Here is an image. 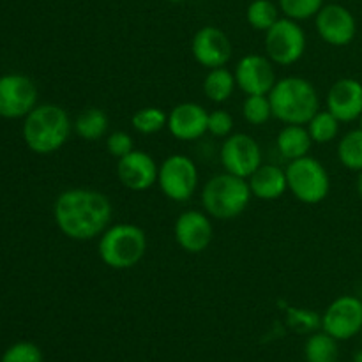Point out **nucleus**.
<instances>
[{
  "instance_id": "f257e3e1",
  "label": "nucleus",
  "mask_w": 362,
  "mask_h": 362,
  "mask_svg": "<svg viewBox=\"0 0 362 362\" xmlns=\"http://www.w3.org/2000/svg\"><path fill=\"white\" fill-rule=\"evenodd\" d=\"M113 205L105 193L90 187L62 191L53 204V218L71 240H94L112 223Z\"/></svg>"
},
{
  "instance_id": "473e14b6",
  "label": "nucleus",
  "mask_w": 362,
  "mask_h": 362,
  "mask_svg": "<svg viewBox=\"0 0 362 362\" xmlns=\"http://www.w3.org/2000/svg\"><path fill=\"white\" fill-rule=\"evenodd\" d=\"M106 151H108L110 156L119 161L120 158L127 156L129 152L134 151V141L133 136L126 131H113L106 136Z\"/></svg>"
},
{
  "instance_id": "ddd939ff",
  "label": "nucleus",
  "mask_w": 362,
  "mask_h": 362,
  "mask_svg": "<svg viewBox=\"0 0 362 362\" xmlns=\"http://www.w3.org/2000/svg\"><path fill=\"white\" fill-rule=\"evenodd\" d=\"M173 237L179 247L186 253H204L212 243L214 226L211 216L202 211H186L179 214L173 225Z\"/></svg>"
},
{
  "instance_id": "dca6fc26",
  "label": "nucleus",
  "mask_w": 362,
  "mask_h": 362,
  "mask_svg": "<svg viewBox=\"0 0 362 362\" xmlns=\"http://www.w3.org/2000/svg\"><path fill=\"white\" fill-rule=\"evenodd\" d=\"M159 165L148 152L136 151L117 161V177L120 184L129 191H147L158 184Z\"/></svg>"
},
{
  "instance_id": "e433bc0d",
  "label": "nucleus",
  "mask_w": 362,
  "mask_h": 362,
  "mask_svg": "<svg viewBox=\"0 0 362 362\" xmlns=\"http://www.w3.org/2000/svg\"><path fill=\"white\" fill-rule=\"evenodd\" d=\"M357 122H359V127L362 129V113L359 115V119H357Z\"/></svg>"
},
{
  "instance_id": "c756f323",
  "label": "nucleus",
  "mask_w": 362,
  "mask_h": 362,
  "mask_svg": "<svg viewBox=\"0 0 362 362\" xmlns=\"http://www.w3.org/2000/svg\"><path fill=\"white\" fill-rule=\"evenodd\" d=\"M2 362H42V354L39 346L34 343L20 341L16 345L9 346L4 357L0 359Z\"/></svg>"
},
{
  "instance_id": "aec40b11",
  "label": "nucleus",
  "mask_w": 362,
  "mask_h": 362,
  "mask_svg": "<svg viewBox=\"0 0 362 362\" xmlns=\"http://www.w3.org/2000/svg\"><path fill=\"white\" fill-rule=\"evenodd\" d=\"M276 145L278 151L286 161H293V159L304 158L310 154L311 147H313V140L310 136V131L306 126H299V124H285L281 131L276 138Z\"/></svg>"
},
{
  "instance_id": "5701e85b",
  "label": "nucleus",
  "mask_w": 362,
  "mask_h": 362,
  "mask_svg": "<svg viewBox=\"0 0 362 362\" xmlns=\"http://www.w3.org/2000/svg\"><path fill=\"white\" fill-rule=\"evenodd\" d=\"M304 356L308 362H338V339L325 331L315 332L304 345Z\"/></svg>"
},
{
  "instance_id": "c9c22d12",
  "label": "nucleus",
  "mask_w": 362,
  "mask_h": 362,
  "mask_svg": "<svg viewBox=\"0 0 362 362\" xmlns=\"http://www.w3.org/2000/svg\"><path fill=\"white\" fill-rule=\"evenodd\" d=\"M166 2H172V4H180V2H184V0H166Z\"/></svg>"
},
{
  "instance_id": "a878e982",
  "label": "nucleus",
  "mask_w": 362,
  "mask_h": 362,
  "mask_svg": "<svg viewBox=\"0 0 362 362\" xmlns=\"http://www.w3.org/2000/svg\"><path fill=\"white\" fill-rule=\"evenodd\" d=\"M279 20V6L271 0H253L246 9V21L251 28L267 32Z\"/></svg>"
},
{
  "instance_id": "72a5a7b5",
  "label": "nucleus",
  "mask_w": 362,
  "mask_h": 362,
  "mask_svg": "<svg viewBox=\"0 0 362 362\" xmlns=\"http://www.w3.org/2000/svg\"><path fill=\"white\" fill-rule=\"evenodd\" d=\"M356 187H357V194H359V198L362 200V170L359 173H357V182H356Z\"/></svg>"
},
{
  "instance_id": "2f4dec72",
  "label": "nucleus",
  "mask_w": 362,
  "mask_h": 362,
  "mask_svg": "<svg viewBox=\"0 0 362 362\" xmlns=\"http://www.w3.org/2000/svg\"><path fill=\"white\" fill-rule=\"evenodd\" d=\"M288 324L297 332H313L318 327H322V317L315 311L290 310Z\"/></svg>"
},
{
  "instance_id": "4468645a",
  "label": "nucleus",
  "mask_w": 362,
  "mask_h": 362,
  "mask_svg": "<svg viewBox=\"0 0 362 362\" xmlns=\"http://www.w3.org/2000/svg\"><path fill=\"white\" fill-rule=\"evenodd\" d=\"M191 53L202 67L216 69V67H225L230 62L233 48L228 35L221 28L207 25L193 35Z\"/></svg>"
},
{
  "instance_id": "cd10ccee",
  "label": "nucleus",
  "mask_w": 362,
  "mask_h": 362,
  "mask_svg": "<svg viewBox=\"0 0 362 362\" xmlns=\"http://www.w3.org/2000/svg\"><path fill=\"white\" fill-rule=\"evenodd\" d=\"M243 117L247 124L262 126L272 117V106L269 94L246 95L243 103Z\"/></svg>"
},
{
  "instance_id": "9d476101",
  "label": "nucleus",
  "mask_w": 362,
  "mask_h": 362,
  "mask_svg": "<svg viewBox=\"0 0 362 362\" xmlns=\"http://www.w3.org/2000/svg\"><path fill=\"white\" fill-rule=\"evenodd\" d=\"M322 329L338 341L354 338L362 331V300L359 296H341L322 315Z\"/></svg>"
},
{
  "instance_id": "f8f14e48",
  "label": "nucleus",
  "mask_w": 362,
  "mask_h": 362,
  "mask_svg": "<svg viewBox=\"0 0 362 362\" xmlns=\"http://www.w3.org/2000/svg\"><path fill=\"white\" fill-rule=\"evenodd\" d=\"M315 27L322 41L336 48L349 46L357 34L356 16L341 4H325L315 16Z\"/></svg>"
},
{
  "instance_id": "f03ea898",
  "label": "nucleus",
  "mask_w": 362,
  "mask_h": 362,
  "mask_svg": "<svg viewBox=\"0 0 362 362\" xmlns=\"http://www.w3.org/2000/svg\"><path fill=\"white\" fill-rule=\"evenodd\" d=\"M73 120L59 105H37L23 122V140L32 152L41 156L60 151L69 140Z\"/></svg>"
},
{
  "instance_id": "4c0bfd02",
  "label": "nucleus",
  "mask_w": 362,
  "mask_h": 362,
  "mask_svg": "<svg viewBox=\"0 0 362 362\" xmlns=\"http://www.w3.org/2000/svg\"><path fill=\"white\" fill-rule=\"evenodd\" d=\"M359 299L362 300V286H361V290H359Z\"/></svg>"
},
{
  "instance_id": "9b49d317",
  "label": "nucleus",
  "mask_w": 362,
  "mask_h": 362,
  "mask_svg": "<svg viewBox=\"0 0 362 362\" xmlns=\"http://www.w3.org/2000/svg\"><path fill=\"white\" fill-rule=\"evenodd\" d=\"M37 106V87L25 74L0 76V117L20 119Z\"/></svg>"
},
{
  "instance_id": "1a4fd4ad",
  "label": "nucleus",
  "mask_w": 362,
  "mask_h": 362,
  "mask_svg": "<svg viewBox=\"0 0 362 362\" xmlns=\"http://www.w3.org/2000/svg\"><path fill=\"white\" fill-rule=\"evenodd\" d=\"M219 159L225 172L243 179H250L264 165L260 145L247 133H232L226 136L219 151Z\"/></svg>"
},
{
  "instance_id": "2eb2a0df",
  "label": "nucleus",
  "mask_w": 362,
  "mask_h": 362,
  "mask_svg": "<svg viewBox=\"0 0 362 362\" xmlns=\"http://www.w3.org/2000/svg\"><path fill=\"white\" fill-rule=\"evenodd\" d=\"M233 74H235L237 87L246 95L269 94L278 81L274 66L269 57L258 55V53L243 57L237 62Z\"/></svg>"
},
{
  "instance_id": "f3484780",
  "label": "nucleus",
  "mask_w": 362,
  "mask_h": 362,
  "mask_svg": "<svg viewBox=\"0 0 362 362\" xmlns=\"http://www.w3.org/2000/svg\"><path fill=\"white\" fill-rule=\"evenodd\" d=\"M325 108L341 124L354 122L362 113V83L356 78L334 81L325 95Z\"/></svg>"
},
{
  "instance_id": "0eeeda50",
  "label": "nucleus",
  "mask_w": 362,
  "mask_h": 362,
  "mask_svg": "<svg viewBox=\"0 0 362 362\" xmlns=\"http://www.w3.org/2000/svg\"><path fill=\"white\" fill-rule=\"evenodd\" d=\"M265 55L276 66H292L303 59L306 52V34L299 21L279 18L265 32Z\"/></svg>"
},
{
  "instance_id": "412c9836",
  "label": "nucleus",
  "mask_w": 362,
  "mask_h": 362,
  "mask_svg": "<svg viewBox=\"0 0 362 362\" xmlns=\"http://www.w3.org/2000/svg\"><path fill=\"white\" fill-rule=\"evenodd\" d=\"M73 129L81 140L98 141L108 136L110 119L105 110L90 106V108H85L83 112L78 113L76 120L73 122Z\"/></svg>"
},
{
  "instance_id": "6ab92c4d",
  "label": "nucleus",
  "mask_w": 362,
  "mask_h": 362,
  "mask_svg": "<svg viewBox=\"0 0 362 362\" xmlns=\"http://www.w3.org/2000/svg\"><path fill=\"white\" fill-rule=\"evenodd\" d=\"M253 198L264 202H274L288 191L285 168L276 165H262L253 175L247 179Z\"/></svg>"
},
{
  "instance_id": "58836bf2",
  "label": "nucleus",
  "mask_w": 362,
  "mask_h": 362,
  "mask_svg": "<svg viewBox=\"0 0 362 362\" xmlns=\"http://www.w3.org/2000/svg\"><path fill=\"white\" fill-rule=\"evenodd\" d=\"M361 334H362V331H361Z\"/></svg>"
},
{
  "instance_id": "20e7f679",
  "label": "nucleus",
  "mask_w": 362,
  "mask_h": 362,
  "mask_svg": "<svg viewBox=\"0 0 362 362\" xmlns=\"http://www.w3.org/2000/svg\"><path fill=\"white\" fill-rule=\"evenodd\" d=\"M147 253V235L134 223H115L99 235L98 255L103 264L115 271L133 269Z\"/></svg>"
},
{
  "instance_id": "b1692460",
  "label": "nucleus",
  "mask_w": 362,
  "mask_h": 362,
  "mask_svg": "<svg viewBox=\"0 0 362 362\" xmlns=\"http://www.w3.org/2000/svg\"><path fill=\"white\" fill-rule=\"evenodd\" d=\"M339 120L325 110H318L313 115V119L306 124L308 131H310V136L313 140V144H331L338 138L339 134Z\"/></svg>"
},
{
  "instance_id": "f704fd0d",
  "label": "nucleus",
  "mask_w": 362,
  "mask_h": 362,
  "mask_svg": "<svg viewBox=\"0 0 362 362\" xmlns=\"http://www.w3.org/2000/svg\"><path fill=\"white\" fill-rule=\"evenodd\" d=\"M354 362H362V350H359V352L354 356Z\"/></svg>"
},
{
  "instance_id": "423d86ee",
  "label": "nucleus",
  "mask_w": 362,
  "mask_h": 362,
  "mask_svg": "<svg viewBox=\"0 0 362 362\" xmlns=\"http://www.w3.org/2000/svg\"><path fill=\"white\" fill-rule=\"evenodd\" d=\"M288 191L306 205H317L331 193V177L327 168L313 156L288 161L285 168Z\"/></svg>"
},
{
  "instance_id": "39448f33",
  "label": "nucleus",
  "mask_w": 362,
  "mask_h": 362,
  "mask_svg": "<svg viewBox=\"0 0 362 362\" xmlns=\"http://www.w3.org/2000/svg\"><path fill=\"white\" fill-rule=\"evenodd\" d=\"M253 194L247 179L223 172L205 182L202 189V207L211 218L226 221L243 214Z\"/></svg>"
},
{
  "instance_id": "393cba45",
  "label": "nucleus",
  "mask_w": 362,
  "mask_h": 362,
  "mask_svg": "<svg viewBox=\"0 0 362 362\" xmlns=\"http://www.w3.org/2000/svg\"><path fill=\"white\" fill-rule=\"evenodd\" d=\"M338 159L346 170L359 173L362 170V129L349 131L338 144Z\"/></svg>"
},
{
  "instance_id": "bb28decb",
  "label": "nucleus",
  "mask_w": 362,
  "mask_h": 362,
  "mask_svg": "<svg viewBox=\"0 0 362 362\" xmlns=\"http://www.w3.org/2000/svg\"><path fill=\"white\" fill-rule=\"evenodd\" d=\"M168 124V113L158 106H145V108L138 110L131 119V126L136 133L145 134H156L163 131Z\"/></svg>"
},
{
  "instance_id": "4be33fe9",
  "label": "nucleus",
  "mask_w": 362,
  "mask_h": 362,
  "mask_svg": "<svg viewBox=\"0 0 362 362\" xmlns=\"http://www.w3.org/2000/svg\"><path fill=\"white\" fill-rule=\"evenodd\" d=\"M237 88L235 74L228 71L226 67H216L209 69V73L204 78V94L209 101L221 105L226 103L233 95Z\"/></svg>"
},
{
  "instance_id": "6e6552de",
  "label": "nucleus",
  "mask_w": 362,
  "mask_h": 362,
  "mask_svg": "<svg viewBox=\"0 0 362 362\" xmlns=\"http://www.w3.org/2000/svg\"><path fill=\"white\" fill-rule=\"evenodd\" d=\"M198 180H200V173H198L197 165L187 156H168L159 165L158 186L168 200L179 202V204L191 200L197 193Z\"/></svg>"
},
{
  "instance_id": "ea45409f",
  "label": "nucleus",
  "mask_w": 362,
  "mask_h": 362,
  "mask_svg": "<svg viewBox=\"0 0 362 362\" xmlns=\"http://www.w3.org/2000/svg\"><path fill=\"white\" fill-rule=\"evenodd\" d=\"M0 362H2V361H0Z\"/></svg>"
},
{
  "instance_id": "7c9ffc66",
  "label": "nucleus",
  "mask_w": 362,
  "mask_h": 362,
  "mask_svg": "<svg viewBox=\"0 0 362 362\" xmlns=\"http://www.w3.org/2000/svg\"><path fill=\"white\" fill-rule=\"evenodd\" d=\"M233 117L226 110H212L209 112L207 120V133H211L216 138H226L232 134L233 131Z\"/></svg>"
},
{
  "instance_id": "a211bd4d",
  "label": "nucleus",
  "mask_w": 362,
  "mask_h": 362,
  "mask_svg": "<svg viewBox=\"0 0 362 362\" xmlns=\"http://www.w3.org/2000/svg\"><path fill=\"white\" fill-rule=\"evenodd\" d=\"M209 112L198 103H179L168 113L170 134L179 141H194L207 133Z\"/></svg>"
},
{
  "instance_id": "7ed1b4c3",
  "label": "nucleus",
  "mask_w": 362,
  "mask_h": 362,
  "mask_svg": "<svg viewBox=\"0 0 362 362\" xmlns=\"http://www.w3.org/2000/svg\"><path fill=\"white\" fill-rule=\"evenodd\" d=\"M272 117L283 124L306 126L320 110V95L310 80L303 76L279 78L269 92Z\"/></svg>"
},
{
  "instance_id": "c85d7f7f",
  "label": "nucleus",
  "mask_w": 362,
  "mask_h": 362,
  "mask_svg": "<svg viewBox=\"0 0 362 362\" xmlns=\"http://www.w3.org/2000/svg\"><path fill=\"white\" fill-rule=\"evenodd\" d=\"M324 6V0H279V11L296 21L315 18Z\"/></svg>"
}]
</instances>
